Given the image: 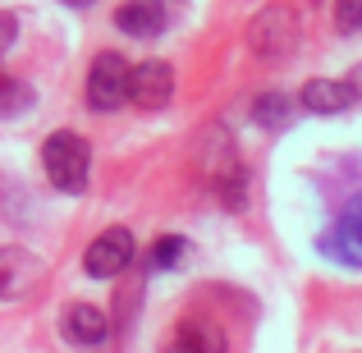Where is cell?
<instances>
[{"instance_id":"3","label":"cell","mask_w":362,"mask_h":353,"mask_svg":"<svg viewBox=\"0 0 362 353\" xmlns=\"http://www.w3.org/2000/svg\"><path fill=\"white\" fill-rule=\"evenodd\" d=\"M129 60L115 51H101L97 60H92L88 69V106L97 110V115H110V110H119L124 101H129Z\"/></svg>"},{"instance_id":"17","label":"cell","mask_w":362,"mask_h":353,"mask_svg":"<svg viewBox=\"0 0 362 353\" xmlns=\"http://www.w3.org/2000/svg\"><path fill=\"white\" fill-rule=\"evenodd\" d=\"M60 5H69V9H88L92 0H60Z\"/></svg>"},{"instance_id":"5","label":"cell","mask_w":362,"mask_h":353,"mask_svg":"<svg viewBox=\"0 0 362 353\" xmlns=\"http://www.w3.org/2000/svg\"><path fill=\"white\" fill-rule=\"evenodd\" d=\"M175 92V74H170L165 60H142L138 69L129 74V101L138 110H160Z\"/></svg>"},{"instance_id":"12","label":"cell","mask_w":362,"mask_h":353,"mask_svg":"<svg viewBox=\"0 0 362 353\" xmlns=\"http://www.w3.org/2000/svg\"><path fill=\"white\" fill-rule=\"evenodd\" d=\"M252 120L262 124V129H284V124L293 120V106L284 92H262V97L252 101Z\"/></svg>"},{"instance_id":"8","label":"cell","mask_w":362,"mask_h":353,"mask_svg":"<svg viewBox=\"0 0 362 353\" xmlns=\"http://www.w3.org/2000/svg\"><path fill=\"white\" fill-rule=\"evenodd\" d=\"M115 28L129 33V37L151 42V37L165 33V5H160V0H124L115 9Z\"/></svg>"},{"instance_id":"16","label":"cell","mask_w":362,"mask_h":353,"mask_svg":"<svg viewBox=\"0 0 362 353\" xmlns=\"http://www.w3.org/2000/svg\"><path fill=\"white\" fill-rule=\"evenodd\" d=\"M18 37V14H0V60H5V51H9V42Z\"/></svg>"},{"instance_id":"9","label":"cell","mask_w":362,"mask_h":353,"mask_svg":"<svg viewBox=\"0 0 362 353\" xmlns=\"http://www.w3.org/2000/svg\"><path fill=\"white\" fill-rule=\"evenodd\" d=\"M358 101V92L349 88L344 79H312L308 88H303V106L312 110V115H339V110H349Z\"/></svg>"},{"instance_id":"11","label":"cell","mask_w":362,"mask_h":353,"mask_svg":"<svg viewBox=\"0 0 362 353\" xmlns=\"http://www.w3.org/2000/svg\"><path fill=\"white\" fill-rule=\"evenodd\" d=\"M37 266L18 253H0V299H18V294L33 289Z\"/></svg>"},{"instance_id":"7","label":"cell","mask_w":362,"mask_h":353,"mask_svg":"<svg viewBox=\"0 0 362 353\" xmlns=\"http://www.w3.org/2000/svg\"><path fill=\"white\" fill-rule=\"evenodd\" d=\"M160 353H225V330L211 317H197L193 312V317L179 321V330L165 340Z\"/></svg>"},{"instance_id":"6","label":"cell","mask_w":362,"mask_h":353,"mask_svg":"<svg viewBox=\"0 0 362 353\" xmlns=\"http://www.w3.org/2000/svg\"><path fill=\"white\" fill-rule=\"evenodd\" d=\"M321 248H326L339 266H362V197H354V202L344 207V216L330 225V234L321 238Z\"/></svg>"},{"instance_id":"13","label":"cell","mask_w":362,"mask_h":353,"mask_svg":"<svg viewBox=\"0 0 362 353\" xmlns=\"http://www.w3.org/2000/svg\"><path fill=\"white\" fill-rule=\"evenodd\" d=\"M23 110H33V88L0 69V120H18Z\"/></svg>"},{"instance_id":"14","label":"cell","mask_w":362,"mask_h":353,"mask_svg":"<svg viewBox=\"0 0 362 353\" xmlns=\"http://www.w3.org/2000/svg\"><path fill=\"white\" fill-rule=\"evenodd\" d=\"M179 257H184V238H179V234L156 238V248H151V266L170 271V266H179Z\"/></svg>"},{"instance_id":"15","label":"cell","mask_w":362,"mask_h":353,"mask_svg":"<svg viewBox=\"0 0 362 353\" xmlns=\"http://www.w3.org/2000/svg\"><path fill=\"white\" fill-rule=\"evenodd\" d=\"M335 23H339V33H358L362 28V0H335Z\"/></svg>"},{"instance_id":"2","label":"cell","mask_w":362,"mask_h":353,"mask_svg":"<svg viewBox=\"0 0 362 353\" xmlns=\"http://www.w3.org/2000/svg\"><path fill=\"white\" fill-rule=\"evenodd\" d=\"M247 46H252L257 60L280 64L298 51V18H293L289 5H266L262 14L247 23Z\"/></svg>"},{"instance_id":"4","label":"cell","mask_w":362,"mask_h":353,"mask_svg":"<svg viewBox=\"0 0 362 353\" xmlns=\"http://www.w3.org/2000/svg\"><path fill=\"white\" fill-rule=\"evenodd\" d=\"M129 262H133V234L129 230H106V234H97L88 243V253H83V271L92 275V280H115L119 271H129Z\"/></svg>"},{"instance_id":"1","label":"cell","mask_w":362,"mask_h":353,"mask_svg":"<svg viewBox=\"0 0 362 353\" xmlns=\"http://www.w3.org/2000/svg\"><path fill=\"white\" fill-rule=\"evenodd\" d=\"M42 170L60 193H83L88 188V170H92V151L78 133L60 129L42 142Z\"/></svg>"},{"instance_id":"10","label":"cell","mask_w":362,"mask_h":353,"mask_svg":"<svg viewBox=\"0 0 362 353\" xmlns=\"http://www.w3.org/2000/svg\"><path fill=\"white\" fill-rule=\"evenodd\" d=\"M64 335H69L74 345L92 349V345H101V340L110 335V321H106V312H101V308H92V303H78V308L64 312Z\"/></svg>"}]
</instances>
